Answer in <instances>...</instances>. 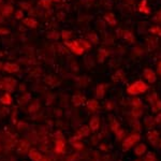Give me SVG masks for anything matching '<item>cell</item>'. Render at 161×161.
Instances as JSON below:
<instances>
[{
    "label": "cell",
    "instance_id": "cell-1",
    "mask_svg": "<svg viewBox=\"0 0 161 161\" xmlns=\"http://www.w3.org/2000/svg\"><path fill=\"white\" fill-rule=\"evenodd\" d=\"M148 89V86L145 84L143 80H137L135 83L131 84L127 88V93L131 96H137L139 93H143Z\"/></svg>",
    "mask_w": 161,
    "mask_h": 161
},
{
    "label": "cell",
    "instance_id": "cell-2",
    "mask_svg": "<svg viewBox=\"0 0 161 161\" xmlns=\"http://www.w3.org/2000/svg\"><path fill=\"white\" fill-rule=\"evenodd\" d=\"M141 139V135L139 133H132L131 135H129L128 137H126L124 142H122V150H128L131 147H133V145L137 144V142L140 141Z\"/></svg>",
    "mask_w": 161,
    "mask_h": 161
},
{
    "label": "cell",
    "instance_id": "cell-3",
    "mask_svg": "<svg viewBox=\"0 0 161 161\" xmlns=\"http://www.w3.org/2000/svg\"><path fill=\"white\" fill-rule=\"evenodd\" d=\"M148 100L152 104V110L154 113H158L161 111V100L160 98L157 96V93H154L152 96L148 97Z\"/></svg>",
    "mask_w": 161,
    "mask_h": 161
},
{
    "label": "cell",
    "instance_id": "cell-4",
    "mask_svg": "<svg viewBox=\"0 0 161 161\" xmlns=\"http://www.w3.org/2000/svg\"><path fill=\"white\" fill-rule=\"evenodd\" d=\"M64 44L67 45L68 47H70V49L72 51L74 54L76 55H82L84 53L85 48L82 46V44L80 43V41H72V42H64Z\"/></svg>",
    "mask_w": 161,
    "mask_h": 161
},
{
    "label": "cell",
    "instance_id": "cell-5",
    "mask_svg": "<svg viewBox=\"0 0 161 161\" xmlns=\"http://www.w3.org/2000/svg\"><path fill=\"white\" fill-rule=\"evenodd\" d=\"M29 158L32 161H48V159L46 157H44L42 154H40L36 149H31L29 152Z\"/></svg>",
    "mask_w": 161,
    "mask_h": 161
},
{
    "label": "cell",
    "instance_id": "cell-6",
    "mask_svg": "<svg viewBox=\"0 0 161 161\" xmlns=\"http://www.w3.org/2000/svg\"><path fill=\"white\" fill-rule=\"evenodd\" d=\"M118 36L121 37L122 39H125L129 43H133L134 40H135L134 36L132 34V32H130L129 30H121V29H119L118 30Z\"/></svg>",
    "mask_w": 161,
    "mask_h": 161
},
{
    "label": "cell",
    "instance_id": "cell-7",
    "mask_svg": "<svg viewBox=\"0 0 161 161\" xmlns=\"http://www.w3.org/2000/svg\"><path fill=\"white\" fill-rule=\"evenodd\" d=\"M144 77L147 80L148 83H150V84H153V83H155V82L157 80V75H156V73L154 72L152 69H145Z\"/></svg>",
    "mask_w": 161,
    "mask_h": 161
},
{
    "label": "cell",
    "instance_id": "cell-8",
    "mask_svg": "<svg viewBox=\"0 0 161 161\" xmlns=\"http://www.w3.org/2000/svg\"><path fill=\"white\" fill-rule=\"evenodd\" d=\"M147 137H148V141L150 142V144L153 146H157L158 143H159V134H158L156 130H153V131L148 132Z\"/></svg>",
    "mask_w": 161,
    "mask_h": 161
},
{
    "label": "cell",
    "instance_id": "cell-9",
    "mask_svg": "<svg viewBox=\"0 0 161 161\" xmlns=\"http://www.w3.org/2000/svg\"><path fill=\"white\" fill-rule=\"evenodd\" d=\"M4 83V87L3 88L7 90V91H11L14 89V87L16 86V80L11 78V77H7V78H4L3 80Z\"/></svg>",
    "mask_w": 161,
    "mask_h": 161
},
{
    "label": "cell",
    "instance_id": "cell-10",
    "mask_svg": "<svg viewBox=\"0 0 161 161\" xmlns=\"http://www.w3.org/2000/svg\"><path fill=\"white\" fill-rule=\"evenodd\" d=\"M89 132H90V128H89L88 126H84V127H82L80 129H78L76 132V135L74 137H76L80 140V137H88Z\"/></svg>",
    "mask_w": 161,
    "mask_h": 161
},
{
    "label": "cell",
    "instance_id": "cell-11",
    "mask_svg": "<svg viewBox=\"0 0 161 161\" xmlns=\"http://www.w3.org/2000/svg\"><path fill=\"white\" fill-rule=\"evenodd\" d=\"M100 127V118L98 116H93L91 119H90V122H89V128L91 131H97Z\"/></svg>",
    "mask_w": 161,
    "mask_h": 161
},
{
    "label": "cell",
    "instance_id": "cell-12",
    "mask_svg": "<svg viewBox=\"0 0 161 161\" xmlns=\"http://www.w3.org/2000/svg\"><path fill=\"white\" fill-rule=\"evenodd\" d=\"M3 70L9 73H13V72H17V71L20 70V67L16 64H9L8 62V64H4Z\"/></svg>",
    "mask_w": 161,
    "mask_h": 161
},
{
    "label": "cell",
    "instance_id": "cell-13",
    "mask_svg": "<svg viewBox=\"0 0 161 161\" xmlns=\"http://www.w3.org/2000/svg\"><path fill=\"white\" fill-rule=\"evenodd\" d=\"M66 149V146H64V141L62 139H59L56 141V146H55V150H56L57 154H62Z\"/></svg>",
    "mask_w": 161,
    "mask_h": 161
},
{
    "label": "cell",
    "instance_id": "cell-14",
    "mask_svg": "<svg viewBox=\"0 0 161 161\" xmlns=\"http://www.w3.org/2000/svg\"><path fill=\"white\" fill-rule=\"evenodd\" d=\"M104 93H105V85L99 84L96 88V97L98 99H102L104 97Z\"/></svg>",
    "mask_w": 161,
    "mask_h": 161
},
{
    "label": "cell",
    "instance_id": "cell-15",
    "mask_svg": "<svg viewBox=\"0 0 161 161\" xmlns=\"http://www.w3.org/2000/svg\"><path fill=\"white\" fill-rule=\"evenodd\" d=\"M146 149L147 148H146V145L145 144H139L134 147V153L137 156H142V155H144L146 153Z\"/></svg>",
    "mask_w": 161,
    "mask_h": 161
},
{
    "label": "cell",
    "instance_id": "cell-16",
    "mask_svg": "<svg viewBox=\"0 0 161 161\" xmlns=\"http://www.w3.org/2000/svg\"><path fill=\"white\" fill-rule=\"evenodd\" d=\"M104 20L108 22V24L111 25V26H114V25H116L117 20H116V17L114 16V14L112 13H106L104 15Z\"/></svg>",
    "mask_w": 161,
    "mask_h": 161
},
{
    "label": "cell",
    "instance_id": "cell-17",
    "mask_svg": "<svg viewBox=\"0 0 161 161\" xmlns=\"http://www.w3.org/2000/svg\"><path fill=\"white\" fill-rule=\"evenodd\" d=\"M87 108H88L89 111H91V112H96L98 108H99V103H98V101L96 100H89L87 102Z\"/></svg>",
    "mask_w": 161,
    "mask_h": 161
},
{
    "label": "cell",
    "instance_id": "cell-18",
    "mask_svg": "<svg viewBox=\"0 0 161 161\" xmlns=\"http://www.w3.org/2000/svg\"><path fill=\"white\" fill-rule=\"evenodd\" d=\"M23 23H24L26 26L30 27V28H36L37 25H38V22H37L36 20H33V18H30V17L25 18V20H23Z\"/></svg>",
    "mask_w": 161,
    "mask_h": 161
},
{
    "label": "cell",
    "instance_id": "cell-19",
    "mask_svg": "<svg viewBox=\"0 0 161 161\" xmlns=\"http://www.w3.org/2000/svg\"><path fill=\"white\" fill-rule=\"evenodd\" d=\"M146 0H143L141 3H140V7H139V10H140V12L142 13H145V14H149L150 13V9L146 5Z\"/></svg>",
    "mask_w": 161,
    "mask_h": 161
},
{
    "label": "cell",
    "instance_id": "cell-20",
    "mask_svg": "<svg viewBox=\"0 0 161 161\" xmlns=\"http://www.w3.org/2000/svg\"><path fill=\"white\" fill-rule=\"evenodd\" d=\"M0 102L2 103V104H11V102H12V98L10 96V93H4V96H2L0 98Z\"/></svg>",
    "mask_w": 161,
    "mask_h": 161
},
{
    "label": "cell",
    "instance_id": "cell-21",
    "mask_svg": "<svg viewBox=\"0 0 161 161\" xmlns=\"http://www.w3.org/2000/svg\"><path fill=\"white\" fill-rule=\"evenodd\" d=\"M125 77V74H124V72L121 71V70H118L114 75H113L112 80H114V82H118V80H121L122 78Z\"/></svg>",
    "mask_w": 161,
    "mask_h": 161
},
{
    "label": "cell",
    "instance_id": "cell-22",
    "mask_svg": "<svg viewBox=\"0 0 161 161\" xmlns=\"http://www.w3.org/2000/svg\"><path fill=\"white\" fill-rule=\"evenodd\" d=\"M83 100H84V98L82 96H80V95H75V96H73V98H72L73 104L76 105V106L82 104V103H83Z\"/></svg>",
    "mask_w": 161,
    "mask_h": 161
},
{
    "label": "cell",
    "instance_id": "cell-23",
    "mask_svg": "<svg viewBox=\"0 0 161 161\" xmlns=\"http://www.w3.org/2000/svg\"><path fill=\"white\" fill-rule=\"evenodd\" d=\"M143 114V111H142L141 108H133L132 112H131V115H132L134 118H137L140 117Z\"/></svg>",
    "mask_w": 161,
    "mask_h": 161
},
{
    "label": "cell",
    "instance_id": "cell-24",
    "mask_svg": "<svg viewBox=\"0 0 161 161\" xmlns=\"http://www.w3.org/2000/svg\"><path fill=\"white\" fill-rule=\"evenodd\" d=\"M149 32L161 37V27H159V26H154L152 28H149Z\"/></svg>",
    "mask_w": 161,
    "mask_h": 161
},
{
    "label": "cell",
    "instance_id": "cell-25",
    "mask_svg": "<svg viewBox=\"0 0 161 161\" xmlns=\"http://www.w3.org/2000/svg\"><path fill=\"white\" fill-rule=\"evenodd\" d=\"M12 11H13V7H11V5H5V7L2 9V14H3L4 16H9L12 13Z\"/></svg>",
    "mask_w": 161,
    "mask_h": 161
},
{
    "label": "cell",
    "instance_id": "cell-26",
    "mask_svg": "<svg viewBox=\"0 0 161 161\" xmlns=\"http://www.w3.org/2000/svg\"><path fill=\"white\" fill-rule=\"evenodd\" d=\"M39 4H40L42 8L47 9V8L51 7V4H52V0H40V1H39Z\"/></svg>",
    "mask_w": 161,
    "mask_h": 161
},
{
    "label": "cell",
    "instance_id": "cell-27",
    "mask_svg": "<svg viewBox=\"0 0 161 161\" xmlns=\"http://www.w3.org/2000/svg\"><path fill=\"white\" fill-rule=\"evenodd\" d=\"M88 39L91 42H93V44H98V42H99V38H98V36H97L96 33H90V34H88Z\"/></svg>",
    "mask_w": 161,
    "mask_h": 161
},
{
    "label": "cell",
    "instance_id": "cell-28",
    "mask_svg": "<svg viewBox=\"0 0 161 161\" xmlns=\"http://www.w3.org/2000/svg\"><path fill=\"white\" fill-rule=\"evenodd\" d=\"M111 129H112V131L113 132H115L116 133L118 130H119V124H118V121L116 120H113L112 122H111Z\"/></svg>",
    "mask_w": 161,
    "mask_h": 161
},
{
    "label": "cell",
    "instance_id": "cell-29",
    "mask_svg": "<svg viewBox=\"0 0 161 161\" xmlns=\"http://www.w3.org/2000/svg\"><path fill=\"white\" fill-rule=\"evenodd\" d=\"M144 161H156V156L153 153H148L145 156Z\"/></svg>",
    "mask_w": 161,
    "mask_h": 161
},
{
    "label": "cell",
    "instance_id": "cell-30",
    "mask_svg": "<svg viewBox=\"0 0 161 161\" xmlns=\"http://www.w3.org/2000/svg\"><path fill=\"white\" fill-rule=\"evenodd\" d=\"M131 104L133 105V108H142V101L140 99H133Z\"/></svg>",
    "mask_w": 161,
    "mask_h": 161
},
{
    "label": "cell",
    "instance_id": "cell-31",
    "mask_svg": "<svg viewBox=\"0 0 161 161\" xmlns=\"http://www.w3.org/2000/svg\"><path fill=\"white\" fill-rule=\"evenodd\" d=\"M124 134H125V131H124L122 129H119V130H118V131L116 132V140H117V141H120L121 139L125 137Z\"/></svg>",
    "mask_w": 161,
    "mask_h": 161
},
{
    "label": "cell",
    "instance_id": "cell-32",
    "mask_svg": "<svg viewBox=\"0 0 161 161\" xmlns=\"http://www.w3.org/2000/svg\"><path fill=\"white\" fill-rule=\"evenodd\" d=\"M61 37H62V39H64V41L69 40V39H70V37H71V32L70 31H62Z\"/></svg>",
    "mask_w": 161,
    "mask_h": 161
},
{
    "label": "cell",
    "instance_id": "cell-33",
    "mask_svg": "<svg viewBox=\"0 0 161 161\" xmlns=\"http://www.w3.org/2000/svg\"><path fill=\"white\" fill-rule=\"evenodd\" d=\"M80 43L82 44V46L86 49V48H89L90 47V43H89L88 41H85V40H80Z\"/></svg>",
    "mask_w": 161,
    "mask_h": 161
},
{
    "label": "cell",
    "instance_id": "cell-34",
    "mask_svg": "<svg viewBox=\"0 0 161 161\" xmlns=\"http://www.w3.org/2000/svg\"><path fill=\"white\" fill-rule=\"evenodd\" d=\"M71 142H72V145L75 147V148H77V149H80V148H83V144H80V143H77V142H75L74 140H71Z\"/></svg>",
    "mask_w": 161,
    "mask_h": 161
},
{
    "label": "cell",
    "instance_id": "cell-35",
    "mask_svg": "<svg viewBox=\"0 0 161 161\" xmlns=\"http://www.w3.org/2000/svg\"><path fill=\"white\" fill-rule=\"evenodd\" d=\"M23 16H24V14H23V11H20V10H18V11L15 13V17L17 20H20Z\"/></svg>",
    "mask_w": 161,
    "mask_h": 161
},
{
    "label": "cell",
    "instance_id": "cell-36",
    "mask_svg": "<svg viewBox=\"0 0 161 161\" xmlns=\"http://www.w3.org/2000/svg\"><path fill=\"white\" fill-rule=\"evenodd\" d=\"M154 121H155L156 124H161V113H159L157 116L155 117V119H154Z\"/></svg>",
    "mask_w": 161,
    "mask_h": 161
},
{
    "label": "cell",
    "instance_id": "cell-37",
    "mask_svg": "<svg viewBox=\"0 0 161 161\" xmlns=\"http://www.w3.org/2000/svg\"><path fill=\"white\" fill-rule=\"evenodd\" d=\"M157 73L159 74V75H161V61L158 64V66H157Z\"/></svg>",
    "mask_w": 161,
    "mask_h": 161
},
{
    "label": "cell",
    "instance_id": "cell-38",
    "mask_svg": "<svg viewBox=\"0 0 161 161\" xmlns=\"http://www.w3.org/2000/svg\"><path fill=\"white\" fill-rule=\"evenodd\" d=\"M20 5H23V9H29V7H30V4L25 3V2H22V3H20Z\"/></svg>",
    "mask_w": 161,
    "mask_h": 161
},
{
    "label": "cell",
    "instance_id": "cell-39",
    "mask_svg": "<svg viewBox=\"0 0 161 161\" xmlns=\"http://www.w3.org/2000/svg\"><path fill=\"white\" fill-rule=\"evenodd\" d=\"M0 33H9V30L3 28H0Z\"/></svg>",
    "mask_w": 161,
    "mask_h": 161
},
{
    "label": "cell",
    "instance_id": "cell-40",
    "mask_svg": "<svg viewBox=\"0 0 161 161\" xmlns=\"http://www.w3.org/2000/svg\"><path fill=\"white\" fill-rule=\"evenodd\" d=\"M86 1H93V0H86Z\"/></svg>",
    "mask_w": 161,
    "mask_h": 161
},
{
    "label": "cell",
    "instance_id": "cell-41",
    "mask_svg": "<svg viewBox=\"0 0 161 161\" xmlns=\"http://www.w3.org/2000/svg\"><path fill=\"white\" fill-rule=\"evenodd\" d=\"M54 1H59V0H54Z\"/></svg>",
    "mask_w": 161,
    "mask_h": 161
},
{
    "label": "cell",
    "instance_id": "cell-42",
    "mask_svg": "<svg viewBox=\"0 0 161 161\" xmlns=\"http://www.w3.org/2000/svg\"><path fill=\"white\" fill-rule=\"evenodd\" d=\"M135 161H140V160H135Z\"/></svg>",
    "mask_w": 161,
    "mask_h": 161
}]
</instances>
